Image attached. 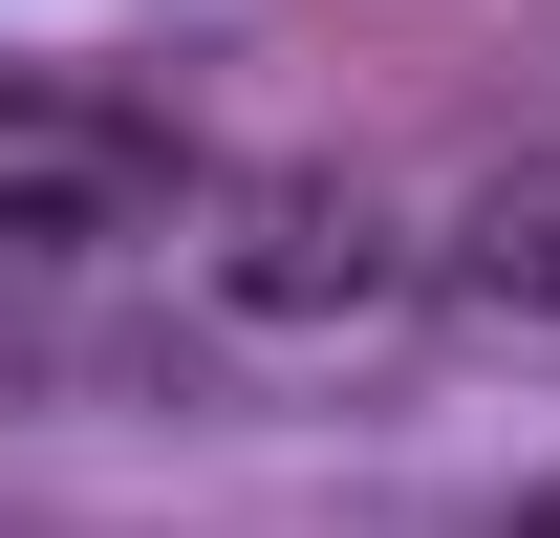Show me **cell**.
Masks as SVG:
<instances>
[{
  "instance_id": "cell-1",
  "label": "cell",
  "mask_w": 560,
  "mask_h": 538,
  "mask_svg": "<svg viewBox=\"0 0 560 538\" xmlns=\"http://www.w3.org/2000/svg\"><path fill=\"white\" fill-rule=\"evenodd\" d=\"M410 302V237L366 195H237L195 237V324L215 344H346V324H388Z\"/></svg>"
},
{
  "instance_id": "cell-2",
  "label": "cell",
  "mask_w": 560,
  "mask_h": 538,
  "mask_svg": "<svg viewBox=\"0 0 560 538\" xmlns=\"http://www.w3.org/2000/svg\"><path fill=\"white\" fill-rule=\"evenodd\" d=\"M431 280L475 302V324H517V344H560V173H495L453 237H431Z\"/></svg>"
},
{
  "instance_id": "cell-3",
  "label": "cell",
  "mask_w": 560,
  "mask_h": 538,
  "mask_svg": "<svg viewBox=\"0 0 560 538\" xmlns=\"http://www.w3.org/2000/svg\"><path fill=\"white\" fill-rule=\"evenodd\" d=\"M517 538H560V495H539V517H517Z\"/></svg>"
}]
</instances>
